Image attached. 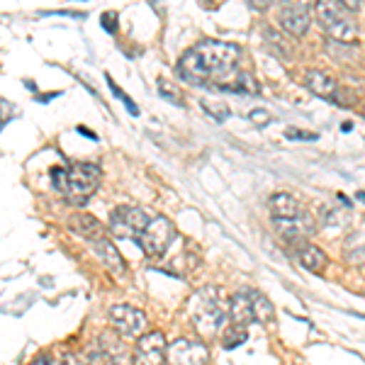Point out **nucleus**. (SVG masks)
Instances as JSON below:
<instances>
[{
    "label": "nucleus",
    "mask_w": 365,
    "mask_h": 365,
    "mask_svg": "<svg viewBox=\"0 0 365 365\" xmlns=\"http://www.w3.org/2000/svg\"><path fill=\"white\" fill-rule=\"evenodd\" d=\"M103 351H105V358H108V365H132V356H129L127 346L117 336L105 339Z\"/></svg>",
    "instance_id": "18"
},
{
    "label": "nucleus",
    "mask_w": 365,
    "mask_h": 365,
    "mask_svg": "<svg viewBox=\"0 0 365 365\" xmlns=\"http://www.w3.org/2000/svg\"><path fill=\"white\" fill-rule=\"evenodd\" d=\"M280 27L285 29L292 37H302L307 34V29L312 25V15H309V5L304 3H285L278 13Z\"/></svg>",
    "instance_id": "10"
},
{
    "label": "nucleus",
    "mask_w": 365,
    "mask_h": 365,
    "mask_svg": "<svg viewBox=\"0 0 365 365\" xmlns=\"http://www.w3.org/2000/svg\"><path fill=\"white\" fill-rule=\"evenodd\" d=\"M190 319L192 327L197 329V334H202L205 339H212L220 334V329L227 322V309L222 302V292L217 287H202L190 297Z\"/></svg>",
    "instance_id": "2"
},
{
    "label": "nucleus",
    "mask_w": 365,
    "mask_h": 365,
    "mask_svg": "<svg viewBox=\"0 0 365 365\" xmlns=\"http://www.w3.org/2000/svg\"><path fill=\"white\" fill-rule=\"evenodd\" d=\"M166 336L161 331L141 334L137 341V351H134L132 365H163L166 363Z\"/></svg>",
    "instance_id": "8"
},
{
    "label": "nucleus",
    "mask_w": 365,
    "mask_h": 365,
    "mask_svg": "<svg viewBox=\"0 0 365 365\" xmlns=\"http://www.w3.org/2000/svg\"><path fill=\"white\" fill-rule=\"evenodd\" d=\"M100 178H103V168L96 163H73L63 178V197L76 205L88 202L100 187Z\"/></svg>",
    "instance_id": "3"
},
{
    "label": "nucleus",
    "mask_w": 365,
    "mask_h": 365,
    "mask_svg": "<svg viewBox=\"0 0 365 365\" xmlns=\"http://www.w3.org/2000/svg\"><path fill=\"white\" fill-rule=\"evenodd\" d=\"M166 358L170 365H207L210 351L205 344L190 339H175L166 346Z\"/></svg>",
    "instance_id": "7"
},
{
    "label": "nucleus",
    "mask_w": 365,
    "mask_h": 365,
    "mask_svg": "<svg viewBox=\"0 0 365 365\" xmlns=\"http://www.w3.org/2000/svg\"><path fill=\"white\" fill-rule=\"evenodd\" d=\"M249 120H251L256 127H266V125H270V120H273V115H270L268 110H251Z\"/></svg>",
    "instance_id": "26"
},
{
    "label": "nucleus",
    "mask_w": 365,
    "mask_h": 365,
    "mask_svg": "<svg viewBox=\"0 0 365 365\" xmlns=\"http://www.w3.org/2000/svg\"><path fill=\"white\" fill-rule=\"evenodd\" d=\"M78 132H81V134H86V137H91L93 141H96V139H98V137H96V134H93V132H91V129H86V127H78Z\"/></svg>",
    "instance_id": "31"
},
{
    "label": "nucleus",
    "mask_w": 365,
    "mask_h": 365,
    "mask_svg": "<svg viewBox=\"0 0 365 365\" xmlns=\"http://www.w3.org/2000/svg\"><path fill=\"white\" fill-rule=\"evenodd\" d=\"M158 93H161L166 100H170L173 105H182V96H180L178 86H175L173 81H166V78L158 81Z\"/></svg>",
    "instance_id": "24"
},
{
    "label": "nucleus",
    "mask_w": 365,
    "mask_h": 365,
    "mask_svg": "<svg viewBox=\"0 0 365 365\" xmlns=\"http://www.w3.org/2000/svg\"><path fill=\"white\" fill-rule=\"evenodd\" d=\"M304 86L314 93L317 98H324L329 103H336L339 100V83L324 71H307L304 73Z\"/></svg>",
    "instance_id": "12"
},
{
    "label": "nucleus",
    "mask_w": 365,
    "mask_h": 365,
    "mask_svg": "<svg viewBox=\"0 0 365 365\" xmlns=\"http://www.w3.org/2000/svg\"><path fill=\"white\" fill-rule=\"evenodd\" d=\"M344 256L351 266H363V229H358L356 234L346 237L344 244Z\"/></svg>",
    "instance_id": "21"
},
{
    "label": "nucleus",
    "mask_w": 365,
    "mask_h": 365,
    "mask_svg": "<svg viewBox=\"0 0 365 365\" xmlns=\"http://www.w3.org/2000/svg\"><path fill=\"white\" fill-rule=\"evenodd\" d=\"M285 137H290V139H302V141H314V139H317V134H314V132H302V129H287Z\"/></svg>",
    "instance_id": "28"
},
{
    "label": "nucleus",
    "mask_w": 365,
    "mask_h": 365,
    "mask_svg": "<svg viewBox=\"0 0 365 365\" xmlns=\"http://www.w3.org/2000/svg\"><path fill=\"white\" fill-rule=\"evenodd\" d=\"M317 17H319L322 27L327 29V34L331 39H336L341 44H353L361 37V29H358L353 15L346 13L339 3H317Z\"/></svg>",
    "instance_id": "4"
},
{
    "label": "nucleus",
    "mask_w": 365,
    "mask_h": 365,
    "mask_svg": "<svg viewBox=\"0 0 365 365\" xmlns=\"http://www.w3.org/2000/svg\"><path fill=\"white\" fill-rule=\"evenodd\" d=\"M297 261L307 270H312V273H322V270L327 268V256H324V251L312 244H299Z\"/></svg>",
    "instance_id": "17"
},
{
    "label": "nucleus",
    "mask_w": 365,
    "mask_h": 365,
    "mask_svg": "<svg viewBox=\"0 0 365 365\" xmlns=\"http://www.w3.org/2000/svg\"><path fill=\"white\" fill-rule=\"evenodd\" d=\"M268 207L273 212V220H292V217L302 215V207L290 192H275L268 200Z\"/></svg>",
    "instance_id": "14"
},
{
    "label": "nucleus",
    "mask_w": 365,
    "mask_h": 365,
    "mask_svg": "<svg viewBox=\"0 0 365 365\" xmlns=\"http://www.w3.org/2000/svg\"><path fill=\"white\" fill-rule=\"evenodd\" d=\"M273 225L280 232L282 239L295 241V244H297V241H302V239H307L312 234V229H314L312 217L304 215V212L299 217H292V220H273Z\"/></svg>",
    "instance_id": "11"
},
{
    "label": "nucleus",
    "mask_w": 365,
    "mask_h": 365,
    "mask_svg": "<svg viewBox=\"0 0 365 365\" xmlns=\"http://www.w3.org/2000/svg\"><path fill=\"white\" fill-rule=\"evenodd\" d=\"M149 225V217L144 210L139 207H120L113 212V220H110V232L115 237L122 239H137L141 232Z\"/></svg>",
    "instance_id": "6"
},
{
    "label": "nucleus",
    "mask_w": 365,
    "mask_h": 365,
    "mask_svg": "<svg viewBox=\"0 0 365 365\" xmlns=\"http://www.w3.org/2000/svg\"><path fill=\"white\" fill-rule=\"evenodd\" d=\"M88 244H91L93 249L98 251L100 261H103L105 266L113 270L115 275H125L127 273V266H125V261H122L120 251H117V246L108 237H105V234H103V237H98V239H93V241H88Z\"/></svg>",
    "instance_id": "13"
},
{
    "label": "nucleus",
    "mask_w": 365,
    "mask_h": 365,
    "mask_svg": "<svg viewBox=\"0 0 365 365\" xmlns=\"http://www.w3.org/2000/svg\"><path fill=\"white\" fill-rule=\"evenodd\" d=\"M32 365H63V363L54 361V358H51V356H39L37 361H34Z\"/></svg>",
    "instance_id": "30"
},
{
    "label": "nucleus",
    "mask_w": 365,
    "mask_h": 365,
    "mask_svg": "<svg viewBox=\"0 0 365 365\" xmlns=\"http://www.w3.org/2000/svg\"><path fill=\"white\" fill-rule=\"evenodd\" d=\"M246 339H249L246 329H237V327H234L232 331H227V334H225V339H222V346L232 351V349H237V346L246 344Z\"/></svg>",
    "instance_id": "25"
},
{
    "label": "nucleus",
    "mask_w": 365,
    "mask_h": 365,
    "mask_svg": "<svg viewBox=\"0 0 365 365\" xmlns=\"http://www.w3.org/2000/svg\"><path fill=\"white\" fill-rule=\"evenodd\" d=\"M202 110L207 115H212V120H217V122H225L227 117L232 115L229 105L222 103V100H202Z\"/></svg>",
    "instance_id": "22"
},
{
    "label": "nucleus",
    "mask_w": 365,
    "mask_h": 365,
    "mask_svg": "<svg viewBox=\"0 0 365 365\" xmlns=\"http://www.w3.org/2000/svg\"><path fill=\"white\" fill-rule=\"evenodd\" d=\"M249 302H251V314H253V322H261V324H268L273 322L275 317V309H273V302L261 295V292H251L249 295Z\"/></svg>",
    "instance_id": "19"
},
{
    "label": "nucleus",
    "mask_w": 365,
    "mask_h": 365,
    "mask_svg": "<svg viewBox=\"0 0 365 365\" xmlns=\"http://www.w3.org/2000/svg\"><path fill=\"white\" fill-rule=\"evenodd\" d=\"M241 49L232 42L205 39L185 51L178 61V76L192 86H207L215 91L227 93L237 73Z\"/></svg>",
    "instance_id": "1"
},
{
    "label": "nucleus",
    "mask_w": 365,
    "mask_h": 365,
    "mask_svg": "<svg viewBox=\"0 0 365 365\" xmlns=\"http://www.w3.org/2000/svg\"><path fill=\"white\" fill-rule=\"evenodd\" d=\"M110 324L115 327V331L125 334V336H139L146 329V317L144 312L129 304H115L110 309Z\"/></svg>",
    "instance_id": "9"
},
{
    "label": "nucleus",
    "mask_w": 365,
    "mask_h": 365,
    "mask_svg": "<svg viewBox=\"0 0 365 365\" xmlns=\"http://www.w3.org/2000/svg\"><path fill=\"white\" fill-rule=\"evenodd\" d=\"M68 227H71V232H76L78 237H83L86 241H93V239H98V237H103V225L96 220V217H91V215H73L68 220Z\"/></svg>",
    "instance_id": "16"
},
{
    "label": "nucleus",
    "mask_w": 365,
    "mask_h": 365,
    "mask_svg": "<svg viewBox=\"0 0 365 365\" xmlns=\"http://www.w3.org/2000/svg\"><path fill=\"white\" fill-rule=\"evenodd\" d=\"M227 93H239V96H258L261 93V86H258V81L253 78L251 73H246V71H237L232 78V83H229Z\"/></svg>",
    "instance_id": "20"
},
{
    "label": "nucleus",
    "mask_w": 365,
    "mask_h": 365,
    "mask_svg": "<svg viewBox=\"0 0 365 365\" xmlns=\"http://www.w3.org/2000/svg\"><path fill=\"white\" fill-rule=\"evenodd\" d=\"M115 20H117V15H115V13H105L103 17H100V22H103V27L108 29V32H115V29H117Z\"/></svg>",
    "instance_id": "29"
},
{
    "label": "nucleus",
    "mask_w": 365,
    "mask_h": 365,
    "mask_svg": "<svg viewBox=\"0 0 365 365\" xmlns=\"http://www.w3.org/2000/svg\"><path fill=\"white\" fill-rule=\"evenodd\" d=\"M322 225L324 227H329V229H334V227H341L344 225V212L336 210V207H329V205H324L322 207Z\"/></svg>",
    "instance_id": "23"
},
{
    "label": "nucleus",
    "mask_w": 365,
    "mask_h": 365,
    "mask_svg": "<svg viewBox=\"0 0 365 365\" xmlns=\"http://www.w3.org/2000/svg\"><path fill=\"white\" fill-rule=\"evenodd\" d=\"M108 81H110V88H113V93H115V96H117V98H122V100H125V105H127V108H129V113H132V115H137V113H139V110H137V105H134V103H132V100H129V96H127V93H122V91H120V88H117V86H115V81H113V78H110V76H108Z\"/></svg>",
    "instance_id": "27"
},
{
    "label": "nucleus",
    "mask_w": 365,
    "mask_h": 365,
    "mask_svg": "<svg viewBox=\"0 0 365 365\" xmlns=\"http://www.w3.org/2000/svg\"><path fill=\"white\" fill-rule=\"evenodd\" d=\"M229 319L237 329H246L249 324L253 322V314H251V302H249V295L246 292H237L232 297V304H229Z\"/></svg>",
    "instance_id": "15"
},
{
    "label": "nucleus",
    "mask_w": 365,
    "mask_h": 365,
    "mask_svg": "<svg viewBox=\"0 0 365 365\" xmlns=\"http://www.w3.org/2000/svg\"><path fill=\"white\" fill-rule=\"evenodd\" d=\"M139 244L144 249L146 256L151 258H161L163 253L170 249V244L175 241V229L173 222L166 220V217H156V220H149L144 232L139 234Z\"/></svg>",
    "instance_id": "5"
}]
</instances>
